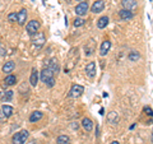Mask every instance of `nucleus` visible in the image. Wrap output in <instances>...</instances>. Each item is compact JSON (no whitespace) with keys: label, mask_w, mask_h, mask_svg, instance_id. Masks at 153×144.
Wrapping results in <instances>:
<instances>
[{"label":"nucleus","mask_w":153,"mask_h":144,"mask_svg":"<svg viewBox=\"0 0 153 144\" xmlns=\"http://www.w3.org/2000/svg\"><path fill=\"white\" fill-rule=\"evenodd\" d=\"M54 73L49 69V68H45L42 69V71L40 73V78H41V82H44V83L47 85V87H54L55 85V78H54Z\"/></svg>","instance_id":"obj_1"},{"label":"nucleus","mask_w":153,"mask_h":144,"mask_svg":"<svg viewBox=\"0 0 153 144\" xmlns=\"http://www.w3.org/2000/svg\"><path fill=\"white\" fill-rule=\"evenodd\" d=\"M28 137H30V133L27 130H22L19 133H16L12 138V143L13 144H25L27 142Z\"/></svg>","instance_id":"obj_2"},{"label":"nucleus","mask_w":153,"mask_h":144,"mask_svg":"<svg viewBox=\"0 0 153 144\" xmlns=\"http://www.w3.org/2000/svg\"><path fill=\"white\" fill-rule=\"evenodd\" d=\"M26 30H27V33L30 36H35L38 32V30H40V22L36 21V19H32V21H30L27 23Z\"/></svg>","instance_id":"obj_3"},{"label":"nucleus","mask_w":153,"mask_h":144,"mask_svg":"<svg viewBox=\"0 0 153 144\" xmlns=\"http://www.w3.org/2000/svg\"><path fill=\"white\" fill-rule=\"evenodd\" d=\"M83 92H84V87H83V85L73 84V85H71V88H70V91H69V97L78 98V97H80V96L83 94Z\"/></svg>","instance_id":"obj_4"},{"label":"nucleus","mask_w":153,"mask_h":144,"mask_svg":"<svg viewBox=\"0 0 153 144\" xmlns=\"http://www.w3.org/2000/svg\"><path fill=\"white\" fill-rule=\"evenodd\" d=\"M32 42H33V45H35L37 49H40V47H42V45L45 44V41H46V37L45 35L42 32H37L35 36H32Z\"/></svg>","instance_id":"obj_5"},{"label":"nucleus","mask_w":153,"mask_h":144,"mask_svg":"<svg viewBox=\"0 0 153 144\" xmlns=\"http://www.w3.org/2000/svg\"><path fill=\"white\" fill-rule=\"evenodd\" d=\"M88 9H89V5H88L87 1H80L78 5L75 7V14L76 16H79V17H83V16L87 14Z\"/></svg>","instance_id":"obj_6"},{"label":"nucleus","mask_w":153,"mask_h":144,"mask_svg":"<svg viewBox=\"0 0 153 144\" xmlns=\"http://www.w3.org/2000/svg\"><path fill=\"white\" fill-rule=\"evenodd\" d=\"M121 5H123L124 9H128V10L133 12L134 9H137L138 1H137V0H123V1H121Z\"/></svg>","instance_id":"obj_7"},{"label":"nucleus","mask_w":153,"mask_h":144,"mask_svg":"<svg viewBox=\"0 0 153 144\" xmlns=\"http://www.w3.org/2000/svg\"><path fill=\"white\" fill-rule=\"evenodd\" d=\"M17 22L19 26H25L26 24V21H27V10L26 9H21L18 13H17Z\"/></svg>","instance_id":"obj_8"},{"label":"nucleus","mask_w":153,"mask_h":144,"mask_svg":"<svg viewBox=\"0 0 153 144\" xmlns=\"http://www.w3.org/2000/svg\"><path fill=\"white\" fill-rule=\"evenodd\" d=\"M110 49H111V41H103L101 44V47H100V55L101 56H106L107 52L110 51Z\"/></svg>","instance_id":"obj_9"},{"label":"nucleus","mask_w":153,"mask_h":144,"mask_svg":"<svg viewBox=\"0 0 153 144\" xmlns=\"http://www.w3.org/2000/svg\"><path fill=\"white\" fill-rule=\"evenodd\" d=\"M119 17H120V19L121 21H130V19H133V17H134V14H133V12H130V10H128V9H121L120 12H119Z\"/></svg>","instance_id":"obj_10"},{"label":"nucleus","mask_w":153,"mask_h":144,"mask_svg":"<svg viewBox=\"0 0 153 144\" xmlns=\"http://www.w3.org/2000/svg\"><path fill=\"white\" fill-rule=\"evenodd\" d=\"M103 9H105V1H103V0H97V1L93 3L91 10H92L93 13H101Z\"/></svg>","instance_id":"obj_11"},{"label":"nucleus","mask_w":153,"mask_h":144,"mask_svg":"<svg viewBox=\"0 0 153 144\" xmlns=\"http://www.w3.org/2000/svg\"><path fill=\"white\" fill-rule=\"evenodd\" d=\"M47 68H49L52 73L54 74H57L60 71V65H59V63H57V59H51L50 61H49V66H47Z\"/></svg>","instance_id":"obj_12"},{"label":"nucleus","mask_w":153,"mask_h":144,"mask_svg":"<svg viewBox=\"0 0 153 144\" xmlns=\"http://www.w3.org/2000/svg\"><path fill=\"white\" fill-rule=\"evenodd\" d=\"M85 74H87V76H89V78H94V75H96V64L93 63V61L88 63L87 66H85Z\"/></svg>","instance_id":"obj_13"},{"label":"nucleus","mask_w":153,"mask_h":144,"mask_svg":"<svg viewBox=\"0 0 153 144\" xmlns=\"http://www.w3.org/2000/svg\"><path fill=\"white\" fill-rule=\"evenodd\" d=\"M14 68H16V63L14 61H7L5 64L3 65V71L4 73H7V74H10L12 71L14 70Z\"/></svg>","instance_id":"obj_14"},{"label":"nucleus","mask_w":153,"mask_h":144,"mask_svg":"<svg viewBox=\"0 0 153 144\" xmlns=\"http://www.w3.org/2000/svg\"><path fill=\"white\" fill-rule=\"evenodd\" d=\"M30 83H31L32 87H36L37 83H38V71L36 70V68L32 69V73L30 76Z\"/></svg>","instance_id":"obj_15"},{"label":"nucleus","mask_w":153,"mask_h":144,"mask_svg":"<svg viewBox=\"0 0 153 144\" xmlns=\"http://www.w3.org/2000/svg\"><path fill=\"white\" fill-rule=\"evenodd\" d=\"M42 117H44V112H41V111H33L31 114V116H30V122H37V121H40Z\"/></svg>","instance_id":"obj_16"},{"label":"nucleus","mask_w":153,"mask_h":144,"mask_svg":"<svg viewBox=\"0 0 153 144\" xmlns=\"http://www.w3.org/2000/svg\"><path fill=\"white\" fill-rule=\"evenodd\" d=\"M82 126L84 128V130H87V131H91L93 129V122H92V120L88 119V117H84L82 120Z\"/></svg>","instance_id":"obj_17"},{"label":"nucleus","mask_w":153,"mask_h":144,"mask_svg":"<svg viewBox=\"0 0 153 144\" xmlns=\"http://www.w3.org/2000/svg\"><path fill=\"white\" fill-rule=\"evenodd\" d=\"M108 17L107 16H105V17H101L97 21V27L100 28V30H103V28H106L107 27V24H108Z\"/></svg>","instance_id":"obj_18"},{"label":"nucleus","mask_w":153,"mask_h":144,"mask_svg":"<svg viewBox=\"0 0 153 144\" xmlns=\"http://www.w3.org/2000/svg\"><path fill=\"white\" fill-rule=\"evenodd\" d=\"M107 121L111 122V124H117L119 122V115H117V112H115V111L108 112L107 114Z\"/></svg>","instance_id":"obj_19"},{"label":"nucleus","mask_w":153,"mask_h":144,"mask_svg":"<svg viewBox=\"0 0 153 144\" xmlns=\"http://www.w3.org/2000/svg\"><path fill=\"white\" fill-rule=\"evenodd\" d=\"M4 82H5V83H4V88L8 87V85H14V84H16V82H17V76H16V75L9 74Z\"/></svg>","instance_id":"obj_20"},{"label":"nucleus","mask_w":153,"mask_h":144,"mask_svg":"<svg viewBox=\"0 0 153 144\" xmlns=\"http://www.w3.org/2000/svg\"><path fill=\"white\" fill-rule=\"evenodd\" d=\"M1 111L4 112V115H5V117H10L13 115V112H14V110H13L12 106H9V105H3Z\"/></svg>","instance_id":"obj_21"},{"label":"nucleus","mask_w":153,"mask_h":144,"mask_svg":"<svg viewBox=\"0 0 153 144\" xmlns=\"http://www.w3.org/2000/svg\"><path fill=\"white\" fill-rule=\"evenodd\" d=\"M56 144H70V138L68 135H59L56 139Z\"/></svg>","instance_id":"obj_22"},{"label":"nucleus","mask_w":153,"mask_h":144,"mask_svg":"<svg viewBox=\"0 0 153 144\" xmlns=\"http://www.w3.org/2000/svg\"><path fill=\"white\" fill-rule=\"evenodd\" d=\"M13 96H14L13 91H5V92H4V96L1 97V101L3 102H9V101H12Z\"/></svg>","instance_id":"obj_23"},{"label":"nucleus","mask_w":153,"mask_h":144,"mask_svg":"<svg viewBox=\"0 0 153 144\" xmlns=\"http://www.w3.org/2000/svg\"><path fill=\"white\" fill-rule=\"evenodd\" d=\"M128 59L130 60V61H138L140 59V55H139V52L138 51H135V50H133L130 54L128 55Z\"/></svg>","instance_id":"obj_24"},{"label":"nucleus","mask_w":153,"mask_h":144,"mask_svg":"<svg viewBox=\"0 0 153 144\" xmlns=\"http://www.w3.org/2000/svg\"><path fill=\"white\" fill-rule=\"evenodd\" d=\"M84 24V21L82 18H75V21H74V27H80V26H83Z\"/></svg>","instance_id":"obj_25"},{"label":"nucleus","mask_w":153,"mask_h":144,"mask_svg":"<svg viewBox=\"0 0 153 144\" xmlns=\"http://www.w3.org/2000/svg\"><path fill=\"white\" fill-rule=\"evenodd\" d=\"M17 18H18V17H17V13H10V14L8 16V21L13 23V22L17 21Z\"/></svg>","instance_id":"obj_26"},{"label":"nucleus","mask_w":153,"mask_h":144,"mask_svg":"<svg viewBox=\"0 0 153 144\" xmlns=\"http://www.w3.org/2000/svg\"><path fill=\"white\" fill-rule=\"evenodd\" d=\"M5 54H7L5 46H4L3 44H0V56H5Z\"/></svg>","instance_id":"obj_27"},{"label":"nucleus","mask_w":153,"mask_h":144,"mask_svg":"<svg viewBox=\"0 0 153 144\" xmlns=\"http://www.w3.org/2000/svg\"><path fill=\"white\" fill-rule=\"evenodd\" d=\"M144 111H146L147 115H149V116H153V111H152V108H151V107H146V108H144Z\"/></svg>","instance_id":"obj_28"},{"label":"nucleus","mask_w":153,"mask_h":144,"mask_svg":"<svg viewBox=\"0 0 153 144\" xmlns=\"http://www.w3.org/2000/svg\"><path fill=\"white\" fill-rule=\"evenodd\" d=\"M4 119H7V117H5V115H4V112L0 110V120H4Z\"/></svg>","instance_id":"obj_29"},{"label":"nucleus","mask_w":153,"mask_h":144,"mask_svg":"<svg viewBox=\"0 0 153 144\" xmlns=\"http://www.w3.org/2000/svg\"><path fill=\"white\" fill-rule=\"evenodd\" d=\"M78 126H79V125H78V122H76V124H75V122L71 124V128H73V129H78Z\"/></svg>","instance_id":"obj_30"},{"label":"nucleus","mask_w":153,"mask_h":144,"mask_svg":"<svg viewBox=\"0 0 153 144\" xmlns=\"http://www.w3.org/2000/svg\"><path fill=\"white\" fill-rule=\"evenodd\" d=\"M110 144H120V143H119V142H116V140H114V142H111Z\"/></svg>","instance_id":"obj_31"},{"label":"nucleus","mask_w":153,"mask_h":144,"mask_svg":"<svg viewBox=\"0 0 153 144\" xmlns=\"http://www.w3.org/2000/svg\"><path fill=\"white\" fill-rule=\"evenodd\" d=\"M152 142H153V134H152Z\"/></svg>","instance_id":"obj_32"},{"label":"nucleus","mask_w":153,"mask_h":144,"mask_svg":"<svg viewBox=\"0 0 153 144\" xmlns=\"http://www.w3.org/2000/svg\"><path fill=\"white\" fill-rule=\"evenodd\" d=\"M78 1H80V0H78Z\"/></svg>","instance_id":"obj_33"}]
</instances>
